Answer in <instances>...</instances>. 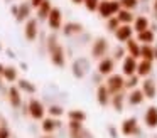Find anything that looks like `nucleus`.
I'll list each match as a JSON object with an SVG mask.
<instances>
[{
	"instance_id": "obj_1",
	"label": "nucleus",
	"mask_w": 157,
	"mask_h": 138,
	"mask_svg": "<svg viewBox=\"0 0 157 138\" xmlns=\"http://www.w3.org/2000/svg\"><path fill=\"white\" fill-rule=\"evenodd\" d=\"M120 10H122L120 0H101L96 12H98L100 17H103V19H110V17H115Z\"/></svg>"
},
{
	"instance_id": "obj_2",
	"label": "nucleus",
	"mask_w": 157,
	"mask_h": 138,
	"mask_svg": "<svg viewBox=\"0 0 157 138\" xmlns=\"http://www.w3.org/2000/svg\"><path fill=\"white\" fill-rule=\"evenodd\" d=\"M106 88L112 93V96L117 93H122V89L125 88V76L123 74H110V76H106Z\"/></svg>"
},
{
	"instance_id": "obj_3",
	"label": "nucleus",
	"mask_w": 157,
	"mask_h": 138,
	"mask_svg": "<svg viewBox=\"0 0 157 138\" xmlns=\"http://www.w3.org/2000/svg\"><path fill=\"white\" fill-rule=\"evenodd\" d=\"M49 54H51V62L58 67H63L64 66V50L59 44H56V39L54 40H49Z\"/></svg>"
},
{
	"instance_id": "obj_4",
	"label": "nucleus",
	"mask_w": 157,
	"mask_h": 138,
	"mask_svg": "<svg viewBox=\"0 0 157 138\" xmlns=\"http://www.w3.org/2000/svg\"><path fill=\"white\" fill-rule=\"evenodd\" d=\"M25 110L29 111V114H31L34 120H44V113H46V108H44V104L41 103L39 99H36V98H32L31 101H29V104H27V108Z\"/></svg>"
},
{
	"instance_id": "obj_5",
	"label": "nucleus",
	"mask_w": 157,
	"mask_h": 138,
	"mask_svg": "<svg viewBox=\"0 0 157 138\" xmlns=\"http://www.w3.org/2000/svg\"><path fill=\"white\" fill-rule=\"evenodd\" d=\"M106 50H108V40L105 37H98V39L93 42V47H91V56L95 59H103L106 57Z\"/></svg>"
},
{
	"instance_id": "obj_6",
	"label": "nucleus",
	"mask_w": 157,
	"mask_h": 138,
	"mask_svg": "<svg viewBox=\"0 0 157 138\" xmlns=\"http://www.w3.org/2000/svg\"><path fill=\"white\" fill-rule=\"evenodd\" d=\"M113 34H115V39L118 40V42H125L127 44L130 39H133L135 30H133V27L130 25V24H122Z\"/></svg>"
},
{
	"instance_id": "obj_7",
	"label": "nucleus",
	"mask_w": 157,
	"mask_h": 138,
	"mask_svg": "<svg viewBox=\"0 0 157 138\" xmlns=\"http://www.w3.org/2000/svg\"><path fill=\"white\" fill-rule=\"evenodd\" d=\"M137 66H139V61L132 56H125L122 59V74L125 77H130L133 74H137Z\"/></svg>"
},
{
	"instance_id": "obj_8",
	"label": "nucleus",
	"mask_w": 157,
	"mask_h": 138,
	"mask_svg": "<svg viewBox=\"0 0 157 138\" xmlns=\"http://www.w3.org/2000/svg\"><path fill=\"white\" fill-rule=\"evenodd\" d=\"M120 131H122V135H125V136H132V135H137L139 133V121H137V118H127V120L122 121V126H120Z\"/></svg>"
},
{
	"instance_id": "obj_9",
	"label": "nucleus",
	"mask_w": 157,
	"mask_h": 138,
	"mask_svg": "<svg viewBox=\"0 0 157 138\" xmlns=\"http://www.w3.org/2000/svg\"><path fill=\"white\" fill-rule=\"evenodd\" d=\"M48 24H49V27H51L52 30L61 29L63 27V12H61V9L52 7L51 13H49V17H48Z\"/></svg>"
},
{
	"instance_id": "obj_10",
	"label": "nucleus",
	"mask_w": 157,
	"mask_h": 138,
	"mask_svg": "<svg viewBox=\"0 0 157 138\" xmlns=\"http://www.w3.org/2000/svg\"><path fill=\"white\" fill-rule=\"evenodd\" d=\"M113 69H115V59H112V57H103V59H100L98 73L101 74V76H110V74H113Z\"/></svg>"
},
{
	"instance_id": "obj_11",
	"label": "nucleus",
	"mask_w": 157,
	"mask_h": 138,
	"mask_svg": "<svg viewBox=\"0 0 157 138\" xmlns=\"http://www.w3.org/2000/svg\"><path fill=\"white\" fill-rule=\"evenodd\" d=\"M24 35L27 40H36L37 37V20L36 19H27L25 20V27H24Z\"/></svg>"
},
{
	"instance_id": "obj_12",
	"label": "nucleus",
	"mask_w": 157,
	"mask_h": 138,
	"mask_svg": "<svg viewBox=\"0 0 157 138\" xmlns=\"http://www.w3.org/2000/svg\"><path fill=\"white\" fill-rule=\"evenodd\" d=\"M96 101H98L100 106H106V104L112 101V93L108 91L106 84L98 86V89H96Z\"/></svg>"
},
{
	"instance_id": "obj_13",
	"label": "nucleus",
	"mask_w": 157,
	"mask_h": 138,
	"mask_svg": "<svg viewBox=\"0 0 157 138\" xmlns=\"http://www.w3.org/2000/svg\"><path fill=\"white\" fill-rule=\"evenodd\" d=\"M144 121H145L147 128H157V106H149L144 114Z\"/></svg>"
},
{
	"instance_id": "obj_14",
	"label": "nucleus",
	"mask_w": 157,
	"mask_h": 138,
	"mask_svg": "<svg viewBox=\"0 0 157 138\" xmlns=\"http://www.w3.org/2000/svg\"><path fill=\"white\" fill-rule=\"evenodd\" d=\"M132 27H133V30H135V34L144 32V30L150 29V20H149V17H145V15H137L135 20H133V24H132Z\"/></svg>"
},
{
	"instance_id": "obj_15",
	"label": "nucleus",
	"mask_w": 157,
	"mask_h": 138,
	"mask_svg": "<svg viewBox=\"0 0 157 138\" xmlns=\"http://www.w3.org/2000/svg\"><path fill=\"white\" fill-rule=\"evenodd\" d=\"M140 89L144 91V94H145L147 99H154V98L157 96V86H155V83H154L152 79L142 81V88H140Z\"/></svg>"
},
{
	"instance_id": "obj_16",
	"label": "nucleus",
	"mask_w": 157,
	"mask_h": 138,
	"mask_svg": "<svg viewBox=\"0 0 157 138\" xmlns=\"http://www.w3.org/2000/svg\"><path fill=\"white\" fill-rule=\"evenodd\" d=\"M144 99H145V94H144L142 89H139V88L130 89V93H128V103L132 104V106H139V104H142Z\"/></svg>"
},
{
	"instance_id": "obj_17",
	"label": "nucleus",
	"mask_w": 157,
	"mask_h": 138,
	"mask_svg": "<svg viewBox=\"0 0 157 138\" xmlns=\"http://www.w3.org/2000/svg\"><path fill=\"white\" fill-rule=\"evenodd\" d=\"M140 49H142V44L137 39H130L127 42V52H128V56L135 57V59H140Z\"/></svg>"
},
{
	"instance_id": "obj_18",
	"label": "nucleus",
	"mask_w": 157,
	"mask_h": 138,
	"mask_svg": "<svg viewBox=\"0 0 157 138\" xmlns=\"http://www.w3.org/2000/svg\"><path fill=\"white\" fill-rule=\"evenodd\" d=\"M58 126H59V121L54 120L52 116H51V118H44V120L41 121V130L44 131L46 135H51Z\"/></svg>"
},
{
	"instance_id": "obj_19",
	"label": "nucleus",
	"mask_w": 157,
	"mask_h": 138,
	"mask_svg": "<svg viewBox=\"0 0 157 138\" xmlns=\"http://www.w3.org/2000/svg\"><path fill=\"white\" fill-rule=\"evenodd\" d=\"M150 73H152V61L140 59V61H139V66H137V76L147 77Z\"/></svg>"
},
{
	"instance_id": "obj_20",
	"label": "nucleus",
	"mask_w": 157,
	"mask_h": 138,
	"mask_svg": "<svg viewBox=\"0 0 157 138\" xmlns=\"http://www.w3.org/2000/svg\"><path fill=\"white\" fill-rule=\"evenodd\" d=\"M140 59L145 61H152L155 59V47H152V44H142V49H140Z\"/></svg>"
},
{
	"instance_id": "obj_21",
	"label": "nucleus",
	"mask_w": 157,
	"mask_h": 138,
	"mask_svg": "<svg viewBox=\"0 0 157 138\" xmlns=\"http://www.w3.org/2000/svg\"><path fill=\"white\" fill-rule=\"evenodd\" d=\"M9 101H10V104L15 106V108H19L22 104V98H21V91H19V88H15V86L9 88Z\"/></svg>"
},
{
	"instance_id": "obj_22",
	"label": "nucleus",
	"mask_w": 157,
	"mask_h": 138,
	"mask_svg": "<svg viewBox=\"0 0 157 138\" xmlns=\"http://www.w3.org/2000/svg\"><path fill=\"white\" fill-rule=\"evenodd\" d=\"M51 10H52L51 2H49V0H44V2H42L41 5L37 7V17H39L41 20H48V17H49V13H51Z\"/></svg>"
},
{
	"instance_id": "obj_23",
	"label": "nucleus",
	"mask_w": 157,
	"mask_h": 138,
	"mask_svg": "<svg viewBox=\"0 0 157 138\" xmlns=\"http://www.w3.org/2000/svg\"><path fill=\"white\" fill-rule=\"evenodd\" d=\"M137 40H139L140 44H152L154 40H155V34H154L152 29H147V30H144V32L137 34Z\"/></svg>"
},
{
	"instance_id": "obj_24",
	"label": "nucleus",
	"mask_w": 157,
	"mask_h": 138,
	"mask_svg": "<svg viewBox=\"0 0 157 138\" xmlns=\"http://www.w3.org/2000/svg\"><path fill=\"white\" fill-rule=\"evenodd\" d=\"M117 17H118L120 24H130V25H132L133 20H135L133 12H132V10H127V9H122L118 13H117Z\"/></svg>"
},
{
	"instance_id": "obj_25",
	"label": "nucleus",
	"mask_w": 157,
	"mask_h": 138,
	"mask_svg": "<svg viewBox=\"0 0 157 138\" xmlns=\"http://www.w3.org/2000/svg\"><path fill=\"white\" fill-rule=\"evenodd\" d=\"M63 30H64L66 35H73V34H79V32H81L83 25H81V24H78V22H68Z\"/></svg>"
},
{
	"instance_id": "obj_26",
	"label": "nucleus",
	"mask_w": 157,
	"mask_h": 138,
	"mask_svg": "<svg viewBox=\"0 0 157 138\" xmlns=\"http://www.w3.org/2000/svg\"><path fill=\"white\" fill-rule=\"evenodd\" d=\"M123 101H125V96H123V93H117L112 96V106L115 108V111H122L123 110Z\"/></svg>"
},
{
	"instance_id": "obj_27",
	"label": "nucleus",
	"mask_w": 157,
	"mask_h": 138,
	"mask_svg": "<svg viewBox=\"0 0 157 138\" xmlns=\"http://www.w3.org/2000/svg\"><path fill=\"white\" fill-rule=\"evenodd\" d=\"M4 79L9 81V83H14V81H17V69H15L14 66H5L4 69Z\"/></svg>"
},
{
	"instance_id": "obj_28",
	"label": "nucleus",
	"mask_w": 157,
	"mask_h": 138,
	"mask_svg": "<svg viewBox=\"0 0 157 138\" xmlns=\"http://www.w3.org/2000/svg\"><path fill=\"white\" fill-rule=\"evenodd\" d=\"M68 118H69V121H81L83 123L86 120V113L81 110H71L68 113Z\"/></svg>"
},
{
	"instance_id": "obj_29",
	"label": "nucleus",
	"mask_w": 157,
	"mask_h": 138,
	"mask_svg": "<svg viewBox=\"0 0 157 138\" xmlns=\"http://www.w3.org/2000/svg\"><path fill=\"white\" fill-rule=\"evenodd\" d=\"M120 25H122V24H120V20H118V17H117V15L106 19V30H110V32H115Z\"/></svg>"
},
{
	"instance_id": "obj_30",
	"label": "nucleus",
	"mask_w": 157,
	"mask_h": 138,
	"mask_svg": "<svg viewBox=\"0 0 157 138\" xmlns=\"http://www.w3.org/2000/svg\"><path fill=\"white\" fill-rule=\"evenodd\" d=\"M27 15H29V5L27 3H21V7H19V13H17V20L19 22L27 20Z\"/></svg>"
},
{
	"instance_id": "obj_31",
	"label": "nucleus",
	"mask_w": 157,
	"mask_h": 138,
	"mask_svg": "<svg viewBox=\"0 0 157 138\" xmlns=\"http://www.w3.org/2000/svg\"><path fill=\"white\" fill-rule=\"evenodd\" d=\"M100 2H101V0H83V5L86 7L88 12H96V10H98Z\"/></svg>"
},
{
	"instance_id": "obj_32",
	"label": "nucleus",
	"mask_w": 157,
	"mask_h": 138,
	"mask_svg": "<svg viewBox=\"0 0 157 138\" xmlns=\"http://www.w3.org/2000/svg\"><path fill=\"white\" fill-rule=\"evenodd\" d=\"M19 88H21V89H24V91H27V93H31V94L36 93V86H34V84H31L29 81H25V79L19 81Z\"/></svg>"
},
{
	"instance_id": "obj_33",
	"label": "nucleus",
	"mask_w": 157,
	"mask_h": 138,
	"mask_svg": "<svg viewBox=\"0 0 157 138\" xmlns=\"http://www.w3.org/2000/svg\"><path fill=\"white\" fill-rule=\"evenodd\" d=\"M120 5H122V9L135 10L139 7V0H120Z\"/></svg>"
},
{
	"instance_id": "obj_34",
	"label": "nucleus",
	"mask_w": 157,
	"mask_h": 138,
	"mask_svg": "<svg viewBox=\"0 0 157 138\" xmlns=\"http://www.w3.org/2000/svg\"><path fill=\"white\" fill-rule=\"evenodd\" d=\"M49 114H51L52 118H59V116H63L64 114V110H63L61 106H58V104H52V106H49Z\"/></svg>"
},
{
	"instance_id": "obj_35",
	"label": "nucleus",
	"mask_w": 157,
	"mask_h": 138,
	"mask_svg": "<svg viewBox=\"0 0 157 138\" xmlns=\"http://www.w3.org/2000/svg\"><path fill=\"white\" fill-rule=\"evenodd\" d=\"M139 77H140V76H137V74L130 76L128 79L125 81V88H128V89H135L137 84H139Z\"/></svg>"
},
{
	"instance_id": "obj_36",
	"label": "nucleus",
	"mask_w": 157,
	"mask_h": 138,
	"mask_svg": "<svg viewBox=\"0 0 157 138\" xmlns=\"http://www.w3.org/2000/svg\"><path fill=\"white\" fill-rule=\"evenodd\" d=\"M68 128H69V131H79V130H83V123L81 121H69Z\"/></svg>"
},
{
	"instance_id": "obj_37",
	"label": "nucleus",
	"mask_w": 157,
	"mask_h": 138,
	"mask_svg": "<svg viewBox=\"0 0 157 138\" xmlns=\"http://www.w3.org/2000/svg\"><path fill=\"white\" fill-rule=\"evenodd\" d=\"M0 138H10V131H9L7 126H0Z\"/></svg>"
},
{
	"instance_id": "obj_38",
	"label": "nucleus",
	"mask_w": 157,
	"mask_h": 138,
	"mask_svg": "<svg viewBox=\"0 0 157 138\" xmlns=\"http://www.w3.org/2000/svg\"><path fill=\"white\" fill-rule=\"evenodd\" d=\"M125 57V49L123 47H117L115 49V59H123Z\"/></svg>"
},
{
	"instance_id": "obj_39",
	"label": "nucleus",
	"mask_w": 157,
	"mask_h": 138,
	"mask_svg": "<svg viewBox=\"0 0 157 138\" xmlns=\"http://www.w3.org/2000/svg\"><path fill=\"white\" fill-rule=\"evenodd\" d=\"M42 2H44V0H31V5H32V7H36V9H37V7L41 5Z\"/></svg>"
},
{
	"instance_id": "obj_40",
	"label": "nucleus",
	"mask_w": 157,
	"mask_h": 138,
	"mask_svg": "<svg viewBox=\"0 0 157 138\" xmlns=\"http://www.w3.org/2000/svg\"><path fill=\"white\" fill-rule=\"evenodd\" d=\"M108 131H110V135H112V138H118V136H117V130H115L113 126H110Z\"/></svg>"
},
{
	"instance_id": "obj_41",
	"label": "nucleus",
	"mask_w": 157,
	"mask_h": 138,
	"mask_svg": "<svg viewBox=\"0 0 157 138\" xmlns=\"http://www.w3.org/2000/svg\"><path fill=\"white\" fill-rule=\"evenodd\" d=\"M152 9H154V12L157 13V0H154V3H152Z\"/></svg>"
},
{
	"instance_id": "obj_42",
	"label": "nucleus",
	"mask_w": 157,
	"mask_h": 138,
	"mask_svg": "<svg viewBox=\"0 0 157 138\" xmlns=\"http://www.w3.org/2000/svg\"><path fill=\"white\" fill-rule=\"evenodd\" d=\"M73 3H76V5H79V3H83V0H71Z\"/></svg>"
},
{
	"instance_id": "obj_43",
	"label": "nucleus",
	"mask_w": 157,
	"mask_h": 138,
	"mask_svg": "<svg viewBox=\"0 0 157 138\" xmlns=\"http://www.w3.org/2000/svg\"><path fill=\"white\" fill-rule=\"evenodd\" d=\"M4 69H5V66L4 64H0V74H4Z\"/></svg>"
},
{
	"instance_id": "obj_44",
	"label": "nucleus",
	"mask_w": 157,
	"mask_h": 138,
	"mask_svg": "<svg viewBox=\"0 0 157 138\" xmlns=\"http://www.w3.org/2000/svg\"><path fill=\"white\" fill-rule=\"evenodd\" d=\"M42 138H54V136H51V135H44Z\"/></svg>"
},
{
	"instance_id": "obj_45",
	"label": "nucleus",
	"mask_w": 157,
	"mask_h": 138,
	"mask_svg": "<svg viewBox=\"0 0 157 138\" xmlns=\"http://www.w3.org/2000/svg\"><path fill=\"white\" fill-rule=\"evenodd\" d=\"M155 59H157V49H155Z\"/></svg>"
},
{
	"instance_id": "obj_46",
	"label": "nucleus",
	"mask_w": 157,
	"mask_h": 138,
	"mask_svg": "<svg viewBox=\"0 0 157 138\" xmlns=\"http://www.w3.org/2000/svg\"><path fill=\"white\" fill-rule=\"evenodd\" d=\"M154 138H157V136H154Z\"/></svg>"
}]
</instances>
